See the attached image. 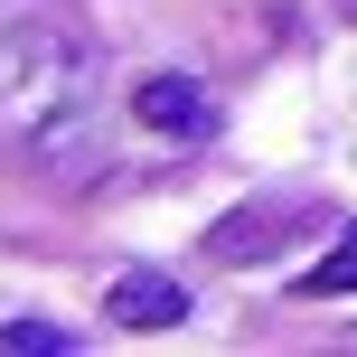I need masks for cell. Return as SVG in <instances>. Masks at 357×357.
Here are the masks:
<instances>
[{
  "mask_svg": "<svg viewBox=\"0 0 357 357\" xmlns=\"http://www.w3.org/2000/svg\"><path fill=\"white\" fill-rule=\"evenodd\" d=\"M94 123H104L94 38L56 10H19L0 29V132L38 160H75V151H94Z\"/></svg>",
  "mask_w": 357,
  "mask_h": 357,
  "instance_id": "cell-1",
  "label": "cell"
},
{
  "mask_svg": "<svg viewBox=\"0 0 357 357\" xmlns=\"http://www.w3.org/2000/svg\"><path fill=\"white\" fill-rule=\"evenodd\" d=\"M132 123L169 132V142H207L216 104H207V85H188V75H142V85H132Z\"/></svg>",
  "mask_w": 357,
  "mask_h": 357,
  "instance_id": "cell-2",
  "label": "cell"
},
{
  "mask_svg": "<svg viewBox=\"0 0 357 357\" xmlns=\"http://www.w3.org/2000/svg\"><path fill=\"white\" fill-rule=\"evenodd\" d=\"M104 310H113V329H178L188 320V291H178L169 273H123V282L104 291Z\"/></svg>",
  "mask_w": 357,
  "mask_h": 357,
  "instance_id": "cell-3",
  "label": "cell"
},
{
  "mask_svg": "<svg viewBox=\"0 0 357 357\" xmlns=\"http://www.w3.org/2000/svg\"><path fill=\"white\" fill-rule=\"evenodd\" d=\"M0 348H10V357H66L75 339H66L56 320H10V329H0Z\"/></svg>",
  "mask_w": 357,
  "mask_h": 357,
  "instance_id": "cell-4",
  "label": "cell"
},
{
  "mask_svg": "<svg viewBox=\"0 0 357 357\" xmlns=\"http://www.w3.org/2000/svg\"><path fill=\"white\" fill-rule=\"evenodd\" d=\"M310 291H320V301H339V291H357V235H348V245H329L320 264H310Z\"/></svg>",
  "mask_w": 357,
  "mask_h": 357,
  "instance_id": "cell-5",
  "label": "cell"
}]
</instances>
